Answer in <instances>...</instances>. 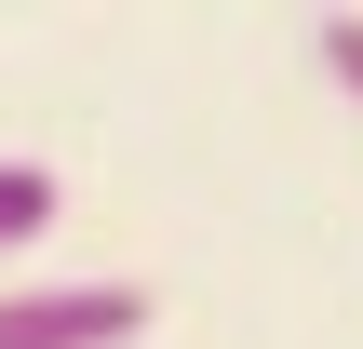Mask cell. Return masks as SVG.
I'll use <instances>...</instances> for the list:
<instances>
[{
	"mask_svg": "<svg viewBox=\"0 0 363 349\" xmlns=\"http://www.w3.org/2000/svg\"><path fill=\"white\" fill-rule=\"evenodd\" d=\"M148 336V282L67 269V282H0V349H135Z\"/></svg>",
	"mask_w": 363,
	"mask_h": 349,
	"instance_id": "6da1fadb",
	"label": "cell"
},
{
	"mask_svg": "<svg viewBox=\"0 0 363 349\" xmlns=\"http://www.w3.org/2000/svg\"><path fill=\"white\" fill-rule=\"evenodd\" d=\"M54 202H67L54 161H0V256H27V242L54 229Z\"/></svg>",
	"mask_w": 363,
	"mask_h": 349,
	"instance_id": "7a4b0ae2",
	"label": "cell"
},
{
	"mask_svg": "<svg viewBox=\"0 0 363 349\" xmlns=\"http://www.w3.org/2000/svg\"><path fill=\"white\" fill-rule=\"evenodd\" d=\"M323 81L363 108V13H323Z\"/></svg>",
	"mask_w": 363,
	"mask_h": 349,
	"instance_id": "3957f363",
	"label": "cell"
}]
</instances>
